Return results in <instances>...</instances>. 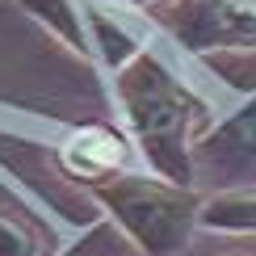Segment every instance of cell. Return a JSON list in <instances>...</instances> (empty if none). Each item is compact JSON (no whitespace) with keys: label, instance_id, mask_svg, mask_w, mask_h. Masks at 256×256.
I'll return each instance as SVG.
<instances>
[{"label":"cell","instance_id":"7a4b0ae2","mask_svg":"<svg viewBox=\"0 0 256 256\" xmlns=\"http://www.w3.org/2000/svg\"><path fill=\"white\" fill-rule=\"evenodd\" d=\"M97 206L126 231V240L147 256H176L202 227V198L198 185H176L168 176L118 172L92 185Z\"/></svg>","mask_w":256,"mask_h":256},{"label":"cell","instance_id":"52a82bcc","mask_svg":"<svg viewBox=\"0 0 256 256\" xmlns=\"http://www.w3.org/2000/svg\"><path fill=\"white\" fill-rule=\"evenodd\" d=\"M84 21H88V38H92V55H101V63L105 68H126V63H130L138 50H143V42H138L130 30L122 26L118 17H110L105 13L101 4H84Z\"/></svg>","mask_w":256,"mask_h":256},{"label":"cell","instance_id":"ba28073f","mask_svg":"<svg viewBox=\"0 0 256 256\" xmlns=\"http://www.w3.org/2000/svg\"><path fill=\"white\" fill-rule=\"evenodd\" d=\"M21 8H26L34 21H42L50 34H59V42L72 46L76 55H92L84 4H76V0H21Z\"/></svg>","mask_w":256,"mask_h":256},{"label":"cell","instance_id":"5b68a950","mask_svg":"<svg viewBox=\"0 0 256 256\" xmlns=\"http://www.w3.org/2000/svg\"><path fill=\"white\" fill-rule=\"evenodd\" d=\"M59 160L76 180L84 185H101V180L130 172V147H126V134H118L114 126H80V130L68 134V143L59 147Z\"/></svg>","mask_w":256,"mask_h":256},{"label":"cell","instance_id":"8992f818","mask_svg":"<svg viewBox=\"0 0 256 256\" xmlns=\"http://www.w3.org/2000/svg\"><path fill=\"white\" fill-rule=\"evenodd\" d=\"M202 227L222 236H256V185H227L202 198Z\"/></svg>","mask_w":256,"mask_h":256},{"label":"cell","instance_id":"9c48e42d","mask_svg":"<svg viewBox=\"0 0 256 256\" xmlns=\"http://www.w3.org/2000/svg\"><path fill=\"white\" fill-rule=\"evenodd\" d=\"M0 256H38V236L13 214H0Z\"/></svg>","mask_w":256,"mask_h":256},{"label":"cell","instance_id":"30bf717a","mask_svg":"<svg viewBox=\"0 0 256 256\" xmlns=\"http://www.w3.org/2000/svg\"><path fill=\"white\" fill-rule=\"evenodd\" d=\"M126 4H134V8H152V4H160V0H126Z\"/></svg>","mask_w":256,"mask_h":256},{"label":"cell","instance_id":"8fae6325","mask_svg":"<svg viewBox=\"0 0 256 256\" xmlns=\"http://www.w3.org/2000/svg\"><path fill=\"white\" fill-rule=\"evenodd\" d=\"M218 256H256V252H218Z\"/></svg>","mask_w":256,"mask_h":256},{"label":"cell","instance_id":"3957f363","mask_svg":"<svg viewBox=\"0 0 256 256\" xmlns=\"http://www.w3.org/2000/svg\"><path fill=\"white\" fill-rule=\"evenodd\" d=\"M152 17L198 55L256 50V8L240 0H160L152 4Z\"/></svg>","mask_w":256,"mask_h":256},{"label":"cell","instance_id":"6da1fadb","mask_svg":"<svg viewBox=\"0 0 256 256\" xmlns=\"http://www.w3.org/2000/svg\"><path fill=\"white\" fill-rule=\"evenodd\" d=\"M114 97L147 168L176 185H198L194 152L210 130L206 101L156 50H138L126 68L114 72Z\"/></svg>","mask_w":256,"mask_h":256},{"label":"cell","instance_id":"277c9868","mask_svg":"<svg viewBox=\"0 0 256 256\" xmlns=\"http://www.w3.org/2000/svg\"><path fill=\"white\" fill-rule=\"evenodd\" d=\"M194 168L198 176H227V180H244L256 172V92L248 101V110H240L236 118H227L218 130H206L194 152Z\"/></svg>","mask_w":256,"mask_h":256}]
</instances>
